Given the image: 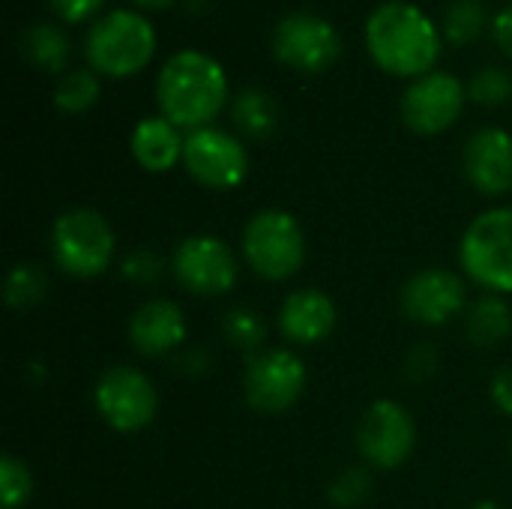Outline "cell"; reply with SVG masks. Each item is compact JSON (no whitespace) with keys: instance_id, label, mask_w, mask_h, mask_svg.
<instances>
[{"instance_id":"obj_35","label":"cell","mask_w":512,"mask_h":509,"mask_svg":"<svg viewBox=\"0 0 512 509\" xmlns=\"http://www.w3.org/2000/svg\"><path fill=\"white\" fill-rule=\"evenodd\" d=\"M471 509H507V507H501V504H495V501H480V504H474Z\"/></svg>"},{"instance_id":"obj_14","label":"cell","mask_w":512,"mask_h":509,"mask_svg":"<svg viewBox=\"0 0 512 509\" xmlns=\"http://www.w3.org/2000/svg\"><path fill=\"white\" fill-rule=\"evenodd\" d=\"M402 315L420 327H444L468 306L465 279L447 267H429L414 273L399 294Z\"/></svg>"},{"instance_id":"obj_25","label":"cell","mask_w":512,"mask_h":509,"mask_svg":"<svg viewBox=\"0 0 512 509\" xmlns=\"http://www.w3.org/2000/svg\"><path fill=\"white\" fill-rule=\"evenodd\" d=\"M222 333H225L228 345L255 357V354H261V345L267 339V324L252 309H231L222 324Z\"/></svg>"},{"instance_id":"obj_18","label":"cell","mask_w":512,"mask_h":509,"mask_svg":"<svg viewBox=\"0 0 512 509\" xmlns=\"http://www.w3.org/2000/svg\"><path fill=\"white\" fill-rule=\"evenodd\" d=\"M183 144L186 138L180 135V129L162 114L138 120L129 138L132 159L150 174H165L177 162H183Z\"/></svg>"},{"instance_id":"obj_31","label":"cell","mask_w":512,"mask_h":509,"mask_svg":"<svg viewBox=\"0 0 512 509\" xmlns=\"http://www.w3.org/2000/svg\"><path fill=\"white\" fill-rule=\"evenodd\" d=\"M435 369H438V351L435 348L423 345V348H414L411 351V357H408V378L426 381V378L435 375Z\"/></svg>"},{"instance_id":"obj_22","label":"cell","mask_w":512,"mask_h":509,"mask_svg":"<svg viewBox=\"0 0 512 509\" xmlns=\"http://www.w3.org/2000/svg\"><path fill=\"white\" fill-rule=\"evenodd\" d=\"M102 84L93 69H69L54 87V105L63 114H84L99 102Z\"/></svg>"},{"instance_id":"obj_3","label":"cell","mask_w":512,"mask_h":509,"mask_svg":"<svg viewBox=\"0 0 512 509\" xmlns=\"http://www.w3.org/2000/svg\"><path fill=\"white\" fill-rule=\"evenodd\" d=\"M156 54V30L135 9H111L99 15L84 36V57L93 72L126 78L141 72Z\"/></svg>"},{"instance_id":"obj_20","label":"cell","mask_w":512,"mask_h":509,"mask_svg":"<svg viewBox=\"0 0 512 509\" xmlns=\"http://www.w3.org/2000/svg\"><path fill=\"white\" fill-rule=\"evenodd\" d=\"M231 120L249 138H270L279 126V105L261 87H243L231 99Z\"/></svg>"},{"instance_id":"obj_6","label":"cell","mask_w":512,"mask_h":509,"mask_svg":"<svg viewBox=\"0 0 512 509\" xmlns=\"http://www.w3.org/2000/svg\"><path fill=\"white\" fill-rule=\"evenodd\" d=\"M243 258L267 282H285L306 261V234L288 210H258L243 228Z\"/></svg>"},{"instance_id":"obj_8","label":"cell","mask_w":512,"mask_h":509,"mask_svg":"<svg viewBox=\"0 0 512 509\" xmlns=\"http://www.w3.org/2000/svg\"><path fill=\"white\" fill-rule=\"evenodd\" d=\"M306 384H309L306 363L288 348H270L249 357L243 375V396L252 411L279 417L303 399Z\"/></svg>"},{"instance_id":"obj_13","label":"cell","mask_w":512,"mask_h":509,"mask_svg":"<svg viewBox=\"0 0 512 509\" xmlns=\"http://www.w3.org/2000/svg\"><path fill=\"white\" fill-rule=\"evenodd\" d=\"M465 99L468 87L456 75L429 72L423 78H414L411 87L402 93V123L417 135H441L462 117Z\"/></svg>"},{"instance_id":"obj_5","label":"cell","mask_w":512,"mask_h":509,"mask_svg":"<svg viewBox=\"0 0 512 509\" xmlns=\"http://www.w3.org/2000/svg\"><path fill=\"white\" fill-rule=\"evenodd\" d=\"M465 276L489 294H512V207H492L471 219L459 243Z\"/></svg>"},{"instance_id":"obj_32","label":"cell","mask_w":512,"mask_h":509,"mask_svg":"<svg viewBox=\"0 0 512 509\" xmlns=\"http://www.w3.org/2000/svg\"><path fill=\"white\" fill-rule=\"evenodd\" d=\"M492 402L498 405V411H504L507 417H512V366H504L492 378Z\"/></svg>"},{"instance_id":"obj_29","label":"cell","mask_w":512,"mask_h":509,"mask_svg":"<svg viewBox=\"0 0 512 509\" xmlns=\"http://www.w3.org/2000/svg\"><path fill=\"white\" fill-rule=\"evenodd\" d=\"M120 273L129 282H135V285H156L162 279V273H165V264H162V258L156 252L138 249V252H132V255L123 258Z\"/></svg>"},{"instance_id":"obj_17","label":"cell","mask_w":512,"mask_h":509,"mask_svg":"<svg viewBox=\"0 0 512 509\" xmlns=\"http://www.w3.org/2000/svg\"><path fill=\"white\" fill-rule=\"evenodd\" d=\"M339 309L318 288L291 291L279 306V330L291 345H321L336 330Z\"/></svg>"},{"instance_id":"obj_34","label":"cell","mask_w":512,"mask_h":509,"mask_svg":"<svg viewBox=\"0 0 512 509\" xmlns=\"http://www.w3.org/2000/svg\"><path fill=\"white\" fill-rule=\"evenodd\" d=\"M174 0H135V6H141V9H168Z\"/></svg>"},{"instance_id":"obj_10","label":"cell","mask_w":512,"mask_h":509,"mask_svg":"<svg viewBox=\"0 0 512 509\" xmlns=\"http://www.w3.org/2000/svg\"><path fill=\"white\" fill-rule=\"evenodd\" d=\"M417 447V423L411 411L396 399L372 402L357 423L360 456L381 471L402 468Z\"/></svg>"},{"instance_id":"obj_16","label":"cell","mask_w":512,"mask_h":509,"mask_svg":"<svg viewBox=\"0 0 512 509\" xmlns=\"http://www.w3.org/2000/svg\"><path fill=\"white\" fill-rule=\"evenodd\" d=\"M186 336H189V324L183 309L165 297L144 300L129 318V342L135 354L150 360L174 354L186 342Z\"/></svg>"},{"instance_id":"obj_7","label":"cell","mask_w":512,"mask_h":509,"mask_svg":"<svg viewBox=\"0 0 512 509\" xmlns=\"http://www.w3.org/2000/svg\"><path fill=\"white\" fill-rule=\"evenodd\" d=\"M93 405L108 429L120 435H135L156 420L159 393L141 369L111 366L99 375L93 387Z\"/></svg>"},{"instance_id":"obj_28","label":"cell","mask_w":512,"mask_h":509,"mask_svg":"<svg viewBox=\"0 0 512 509\" xmlns=\"http://www.w3.org/2000/svg\"><path fill=\"white\" fill-rule=\"evenodd\" d=\"M372 492V477L366 468H348L342 471L333 486H330V501L336 507H357L360 501H366V495Z\"/></svg>"},{"instance_id":"obj_9","label":"cell","mask_w":512,"mask_h":509,"mask_svg":"<svg viewBox=\"0 0 512 509\" xmlns=\"http://www.w3.org/2000/svg\"><path fill=\"white\" fill-rule=\"evenodd\" d=\"M174 279L195 297H225L240 279L234 249L216 234H192L177 243L171 258Z\"/></svg>"},{"instance_id":"obj_26","label":"cell","mask_w":512,"mask_h":509,"mask_svg":"<svg viewBox=\"0 0 512 509\" xmlns=\"http://www.w3.org/2000/svg\"><path fill=\"white\" fill-rule=\"evenodd\" d=\"M0 498L3 509H24L33 498V474L12 453H6L0 462Z\"/></svg>"},{"instance_id":"obj_30","label":"cell","mask_w":512,"mask_h":509,"mask_svg":"<svg viewBox=\"0 0 512 509\" xmlns=\"http://www.w3.org/2000/svg\"><path fill=\"white\" fill-rule=\"evenodd\" d=\"M105 0H48V6L69 24H81L102 9Z\"/></svg>"},{"instance_id":"obj_15","label":"cell","mask_w":512,"mask_h":509,"mask_svg":"<svg viewBox=\"0 0 512 509\" xmlns=\"http://www.w3.org/2000/svg\"><path fill=\"white\" fill-rule=\"evenodd\" d=\"M468 183L489 198L512 189V135L501 126L477 129L462 153Z\"/></svg>"},{"instance_id":"obj_4","label":"cell","mask_w":512,"mask_h":509,"mask_svg":"<svg viewBox=\"0 0 512 509\" xmlns=\"http://www.w3.org/2000/svg\"><path fill=\"white\" fill-rule=\"evenodd\" d=\"M117 252L111 222L93 207H69L51 225V258L72 279L102 276Z\"/></svg>"},{"instance_id":"obj_23","label":"cell","mask_w":512,"mask_h":509,"mask_svg":"<svg viewBox=\"0 0 512 509\" xmlns=\"http://www.w3.org/2000/svg\"><path fill=\"white\" fill-rule=\"evenodd\" d=\"M48 291V276L39 264H15L6 276L3 300L12 309H30L36 306Z\"/></svg>"},{"instance_id":"obj_1","label":"cell","mask_w":512,"mask_h":509,"mask_svg":"<svg viewBox=\"0 0 512 509\" xmlns=\"http://www.w3.org/2000/svg\"><path fill=\"white\" fill-rule=\"evenodd\" d=\"M366 48L378 69L399 78H423L435 72L441 33L420 6L390 0L375 6L366 18Z\"/></svg>"},{"instance_id":"obj_19","label":"cell","mask_w":512,"mask_h":509,"mask_svg":"<svg viewBox=\"0 0 512 509\" xmlns=\"http://www.w3.org/2000/svg\"><path fill=\"white\" fill-rule=\"evenodd\" d=\"M465 333L471 345L477 348H498L510 339L512 333V309L501 294L480 297L465 318Z\"/></svg>"},{"instance_id":"obj_12","label":"cell","mask_w":512,"mask_h":509,"mask_svg":"<svg viewBox=\"0 0 512 509\" xmlns=\"http://www.w3.org/2000/svg\"><path fill=\"white\" fill-rule=\"evenodd\" d=\"M183 168L198 186L213 189V192H228L246 180L249 153L237 135L216 129V126H204L186 135Z\"/></svg>"},{"instance_id":"obj_11","label":"cell","mask_w":512,"mask_h":509,"mask_svg":"<svg viewBox=\"0 0 512 509\" xmlns=\"http://www.w3.org/2000/svg\"><path fill=\"white\" fill-rule=\"evenodd\" d=\"M273 54L297 72H324L342 57V36L324 15L297 9L276 24Z\"/></svg>"},{"instance_id":"obj_24","label":"cell","mask_w":512,"mask_h":509,"mask_svg":"<svg viewBox=\"0 0 512 509\" xmlns=\"http://www.w3.org/2000/svg\"><path fill=\"white\" fill-rule=\"evenodd\" d=\"M486 27V9L477 0H456L444 12V36L453 45L474 42Z\"/></svg>"},{"instance_id":"obj_21","label":"cell","mask_w":512,"mask_h":509,"mask_svg":"<svg viewBox=\"0 0 512 509\" xmlns=\"http://www.w3.org/2000/svg\"><path fill=\"white\" fill-rule=\"evenodd\" d=\"M21 54L45 72H60L69 63L72 45L57 24H33L21 33Z\"/></svg>"},{"instance_id":"obj_2","label":"cell","mask_w":512,"mask_h":509,"mask_svg":"<svg viewBox=\"0 0 512 509\" xmlns=\"http://www.w3.org/2000/svg\"><path fill=\"white\" fill-rule=\"evenodd\" d=\"M228 102V75L204 51L183 48L171 54L156 75V105L177 129H204Z\"/></svg>"},{"instance_id":"obj_33","label":"cell","mask_w":512,"mask_h":509,"mask_svg":"<svg viewBox=\"0 0 512 509\" xmlns=\"http://www.w3.org/2000/svg\"><path fill=\"white\" fill-rule=\"evenodd\" d=\"M492 36H495L498 48L512 57V3L507 9H501V12L495 15V21H492Z\"/></svg>"},{"instance_id":"obj_27","label":"cell","mask_w":512,"mask_h":509,"mask_svg":"<svg viewBox=\"0 0 512 509\" xmlns=\"http://www.w3.org/2000/svg\"><path fill=\"white\" fill-rule=\"evenodd\" d=\"M468 96L480 105H504L512 99V75L507 69L486 66L471 78Z\"/></svg>"}]
</instances>
